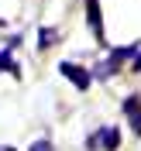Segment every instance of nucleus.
I'll use <instances>...</instances> for the list:
<instances>
[{
    "label": "nucleus",
    "instance_id": "8",
    "mask_svg": "<svg viewBox=\"0 0 141 151\" xmlns=\"http://www.w3.org/2000/svg\"><path fill=\"white\" fill-rule=\"evenodd\" d=\"M0 151H14V148H0Z\"/></svg>",
    "mask_w": 141,
    "mask_h": 151
},
{
    "label": "nucleus",
    "instance_id": "5",
    "mask_svg": "<svg viewBox=\"0 0 141 151\" xmlns=\"http://www.w3.org/2000/svg\"><path fill=\"white\" fill-rule=\"evenodd\" d=\"M10 52H14V38H0V69H14Z\"/></svg>",
    "mask_w": 141,
    "mask_h": 151
},
{
    "label": "nucleus",
    "instance_id": "1",
    "mask_svg": "<svg viewBox=\"0 0 141 151\" xmlns=\"http://www.w3.org/2000/svg\"><path fill=\"white\" fill-rule=\"evenodd\" d=\"M117 144H121V131H117V127H103V131L90 134L86 148H90V151H100V148H103V151H114Z\"/></svg>",
    "mask_w": 141,
    "mask_h": 151
},
{
    "label": "nucleus",
    "instance_id": "2",
    "mask_svg": "<svg viewBox=\"0 0 141 151\" xmlns=\"http://www.w3.org/2000/svg\"><path fill=\"white\" fill-rule=\"evenodd\" d=\"M59 69H62V76H69V79L76 83V89H86V86H90V79H93L83 65H76V62H62Z\"/></svg>",
    "mask_w": 141,
    "mask_h": 151
},
{
    "label": "nucleus",
    "instance_id": "6",
    "mask_svg": "<svg viewBox=\"0 0 141 151\" xmlns=\"http://www.w3.org/2000/svg\"><path fill=\"white\" fill-rule=\"evenodd\" d=\"M28 151H55V148H52V141H48V137H38V141L31 144Z\"/></svg>",
    "mask_w": 141,
    "mask_h": 151
},
{
    "label": "nucleus",
    "instance_id": "3",
    "mask_svg": "<svg viewBox=\"0 0 141 151\" xmlns=\"http://www.w3.org/2000/svg\"><path fill=\"white\" fill-rule=\"evenodd\" d=\"M86 17L96 38H103V21H100V0H86Z\"/></svg>",
    "mask_w": 141,
    "mask_h": 151
},
{
    "label": "nucleus",
    "instance_id": "4",
    "mask_svg": "<svg viewBox=\"0 0 141 151\" xmlns=\"http://www.w3.org/2000/svg\"><path fill=\"white\" fill-rule=\"evenodd\" d=\"M124 113H127V120H131V131L141 134V100L138 96H131V100L124 103Z\"/></svg>",
    "mask_w": 141,
    "mask_h": 151
},
{
    "label": "nucleus",
    "instance_id": "7",
    "mask_svg": "<svg viewBox=\"0 0 141 151\" xmlns=\"http://www.w3.org/2000/svg\"><path fill=\"white\" fill-rule=\"evenodd\" d=\"M134 69H138V72H141V55H138V58H134Z\"/></svg>",
    "mask_w": 141,
    "mask_h": 151
}]
</instances>
